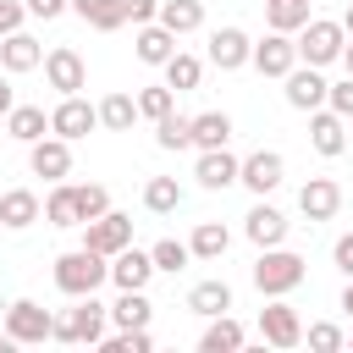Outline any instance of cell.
<instances>
[{
  "mask_svg": "<svg viewBox=\"0 0 353 353\" xmlns=\"http://www.w3.org/2000/svg\"><path fill=\"white\" fill-rule=\"evenodd\" d=\"M188 309L204 314V320H210V314H226V309H232V287H226L221 276H210V281H199V287L188 292Z\"/></svg>",
  "mask_w": 353,
  "mask_h": 353,
  "instance_id": "obj_27",
  "label": "cell"
},
{
  "mask_svg": "<svg viewBox=\"0 0 353 353\" xmlns=\"http://www.w3.org/2000/svg\"><path fill=\"white\" fill-rule=\"evenodd\" d=\"M154 320V303L143 298V287H127L116 303H110V325L116 331H127V325H149Z\"/></svg>",
  "mask_w": 353,
  "mask_h": 353,
  "instance_id": "obj_26",
  "label": "cell"
},
{
  "mask_svg": "<svg viewBox=\"0 0 353 353\" xmlns=\"http://www.w3.org/2000/svg\"><path fill=\"white\" fill-rule=\"evenodd\" d=\"M303 254H292V248H259V259H254V287L265 292V298H287V292H298L303 287Z\"/></svg>",
  "mask_w": 353,
  "mask_h": 353,
  "instance_id": "obj_2",
  "label": "cell"
},
{
  "mask_svg": "<svg viewBox=\"0 0 353 353\" xmlns=\"http://www.w3.org/2000/svg\"><path fill=\"white\" fill-rule=\"evenodd\" d=\"M6 132H11L17 143H33V138H44V132H50V116H44V105H11V110H6Z\"/></svg>",
  "mask_w": 353,
  "mask_h": 353,
  "instance_id": "obj_25",
  "label": "cell"
},
{
  "mask_svg": "<svg viewBox=\"0 0 353 353\" xmlns=\"http://www.w3.org/2000/svg\"><path fill=\"white\" fill-rule=\"evenodd\" d=\"M281 83H287V105H292V110H320V105H325V88H331V83L320 77V66H309V61H298Z\"/></svg>",
  "mask_w": 353,
  "mask_h": 353,
  "instance_id": "obj_13",
  "label": "cell"
},
{
  "mask_svg": "<svg viewBox=\"0 0 353 353\" xmlns=\"http://www.w3.org/2000/svg\"><path fill=\"white\" fill-rule=\"evenodd\" d=\"M94 127H99V105H88L83 94H61V105L50 110V132H55V138H66V143L88 138Z\"/></svg>",
  "mask_w": 353,
  "mask_h": 353,
  "instance_id": "obj_6",
  "label": "cell"
},
{
  "mask_svg": "<svg viewBox=\"0 0 353 353\" xmlns=\"http://www.w3.org/2000/svg\"><path fill=\"white\" fill-rule=\"evenodd\" d=\"M22 6H28V17H44V22L61 17V11H72V0H22Z\"/></svg>",
  "mask_w": 353,
  "mask_h": 353,
  "instance_id": "obj_46",
  "label": "cell"
},
{
  "mask_svg": "<svg viewBox=\"0 0 353 353\" xmlns=\"http://www.w3.org/2000/svg\"><path fill=\"white\" fill-rule=\"evenodd\" d=\"M0 347H11V336H6V331H0Z\"/></svg>",
  "mask_w": 353,
  "mask_h": 353,
  "instance_id": "obj_51",
  "label": "cell"
},
{
  "mask_svg": "<svg viewBox=\"0 0 353 353\" xmlns=\"http://www.w3.org/2000/svg\"><path fill=\"white\" fill-rule=\"evenodd\" d=\"M248 55H254V39L243 28H215L210 33V66L237 72V66H248Z\"/></svg>",
  "mask_w": 353,
  "mask_h": 353,
  "instance_id": "obj_16",
  "label": "cell"
},
{
  "mask_svg": "<svg viewBox=\"0 0 353 353\" xmlns=\"http://www.w3.org/2000/svg\"><path fill=\"white\" fill-rule=\"evenodd\" d=\"M309 143H314V154H325V160H336L342 149H347V121L331 110V105H320V110H309Z\"/></svg>",
  "mask_w": 353,
  "mask_h": 353,
  "instance_id": "obj_14",
  "label": "cell"
},
{
  "mask_svg": "<svg viewBox=\"0 0 353 353\" xmlns=\"http://www.w3.org/2000/svg\"><path fill=\"white\" fill-rule=\"evenodd\" d=\"M342 66H347V77H353V44H342V55H336Z\"/></svg>",
  "mask_w": 353,
  "mask_h": 353,
  "instance_id": "obj_48",
  "label": "cell"
},
{
  "mask_svg": "<svg viewBox=\"0 0 353 353\" xmlns=\"http://www.w3.org/2000/svg\"><path fill=\"white\" fill-rule=\"evenodd\" d=\"M132 243V215H121V210H105V215H94V221H83V248H94V254H116V248H127Z\"/></svg>",
  "mask_w": 353,
  "mask_h": 353,
  "instance_id": "obj_7",
  "label": "cell"
},
{
  "mask_svg": "<svg viewBox=\"0 0 353 353\" xmlns=\"http://www.w3.org/2000/svg\"><path fill=\"white\" fill-rule=\"evenodd\" d=\"M347 347H353V336H347Z\"/></svg>",
  "mask_w": 353,
  "mask_h": 353,
  "instance_id": "obj_52",
  "label": "cell"
},
{
  "mask_svg": "<svg viewBox=\"0 0 353 353\" xmlns=\"http://www.w3.org/2000/svg\"><path fill=\"white\" fill-rule=\"evenodd\" d=\"M259 336H265L270 347H298V342H303V320H298V309H292L287 298H270V303L259 309Z\"/></svg>",
  "mask_w": 353,
  "mask_h": 353,
  "instance_id": "obj_9",
  "label": "cell"
},
{
  "mask_svg": "<svg viewBox=\"0 0 353 353\" xmlns=\"http://www.w3.org/2000/svg\"><path fill=\"white\" fill-rule=\"evenodd\" d=\"M303 342H309L314 353H336V347H347V336H342V325H331V320H314V325L303 331Z\"/></svg>",
  "mask_w": 353,
  "mask_h": 353,
  "instance_id": "obj_41",
  "label": "cell"
},
{
  "mask_svg": "<svg viewBox=\"0 0 353 353\" xmlns=\"http://www.w3.org/2000/svg\"><path fill=\"white\" fill-rule=\"evenodd\" d=\"M265 22L276 33H298L309 22V0H265Z\"/></svg>",
  "mask_w": 353,
  "mask_h": 353,
  "instance_id": "obj_36",
  "label": "cell"
},
{
  "mask_svg": "<svg viewBox=\"0 0 353 353\" xmlns=\"http://www.w3.org/2000/svg\"><path fill=\"white\" fill-rule=\"evenodd\" d=\"M72 11L88 22V28H99V33H116L121 22H127V11H121V0H72Z\"/></svg>",
  "mask_w": 353,
  "mask_h": 353,
  "instance_id": "obj_29",
  "label": "cell"
},
{
  "mask_svg": "<svg viewBox=\"0 0 353 353\" xmlns=\"http://www.w3.org/2000/svg\"><path fill=\"white\" fill-rule=\"evenodd\" d=\"M99 347H105V353H149L154 336H149V325H127V331H116V336H99Z\"/></svg>",
  "mask_w": 353,
  "mask_h": 353,
  "instance_id": "obj_39",
  "label": "cell"
},
{
  "mask_svg": "<svg viewBox=\"0 0 353 353\" xmlns=\"http://www.w3.org/2000/svg\"><path fill=\"white\" fill-rule=\"evenodd\" d=\"M325 105L342 116V121H353V77H342V83H331L325 88Z\"/></svg>",
  "mask_w": 353,
  "mask_h": 353,
  "instance_id": "obj_42",
  "label": "cell"
},
{
  "mask_svg": "<svg viewBox=\"0 0 353 353\" xmlns=\"http://www.w3.org/2000/svg\"><path fill=\"white\" fill-rule=\"evenodd\" d=\"M226 243H232V232H226L221 221H199V226H193V237H188L193 259H221V254H226Z\"/></svg>",
  "mask_w": 353,
  "mask_h": 353,
  "instance_id": "obj_33",
  "label": "cell"
},
{
  "mask_svg": "<svg viewBox=\"0 0 353 353\" xmlns=\"http://www.w3.org/2000/svg\"><path fill=\"white\" fill-rule=\"evenodd\" d=\"M121 11H127V22H132V28H143V22H154L160 0H121Z\"/></svg>",
  "mask_w": 353,
  "mask_h": 353,
  "instance_id": "obj_43",
  "label": "cell"
},
{
  "mask_svg": "<svg viewBox=\"0 0 353 353\" xmlns=\"http://www.w3.org/2000/svg\"><path fill=\"white\" fill-rule=\"evenodd\" d=\"M0 66H6V72H33V66H44V44L17 28V33L0 39Z\"/></svg>",
  "mask_w": 353,
  "mask_h": 353,
  "instance_id": "obj_21",
  "label": "cell"
},
{
  "mask_svg": "<svg viewBox=\"0 0 353 353\" xmlns=\"http://www.w3.org/2000/svg\"><path fill=\"white\" fill-rule=\"evenodd\" d=\"M105 281H110V259H105V254H94V248H66V254L55 259V287H61L66 298L99 292Z\"/></svg>",
  "mask_w": 353,
  "mask_h": 353,
  "instance_id": "obj_1",
  "label": "cell"
},
{
  "mask_svg": "<svg viewBox=\"0 0 353 353\" xmlns=\"http://www.w3.org/2000/svg\"><path fill=\"white\" fill-rule=\"evenodd\" d=\"M44 221H50V226H83V215H77V188H72V182H55V188H50Z\"/></svg>",
  "mask_w": 353,
  "mask_h": 353,
  "instance_id": "obj_28",
  "label": "cell"
},
{
  "mask_svg": "<svg viewBox=\"0 0 353 353\" xmlns=\"http://www.w3.org/2000/svg\"><path fill=\"white\" fill-rule=\"evenodd\" d=\"M281 176H287V160L276 154V149H254L248 160H237V182L248 188V193H276L281 188Z\"/></svg>",
  "mask_w": 353,
  "mask_h": 353,
  "instance_id": "obj_8",
  "label": "cell"
},
{
  "mask_svg": "<svg viewBox=\"0 0 353 353\" xmlns=\"http://www.w3.org/2000/svg\"><path fill=\"white\" fill-rule=\"evenodd\" d=\"M154 143H160V149H193V116L165 110V116L154 121Z\"/></svg>",
  "mask_w": 353,
  "mask_h": 353,
  "instance_id": "obj_32",
  "label": "cell"
},
{
  "mask_svg": "<svg viewBox=\"0 0 353 353\" xmlns=\"http://www.w3.org/2000/svg\"><path fill=\"white\" fill-rule=\"evenodd\" d=\"M105 325H110V309H105L94 292H83V298H77L66 314H55V331H50V342H88V347H99Z\"/></svg>",
  "mask_w": 353,
  "mask_h": 353,
  "instance_id": "obj_3",
  "label": "cell"
},
{
  "mask_svg": "<svg viewBox=\"0 0 353 353\" xmlns=\"http://www.w3.org/2000/svg\"><path fill=\"white\" fill-rule=\"evenodd\" d=\"M342 28H347V39H353V6H347V11H342Z\"/></svg>",
  "mask_w": 353,
  "mask_h": 353,
  "instance_id": "obj_50",
  "label": "cell"
},
{
  "mask_svg": "<svg viewBox=\"0 0 353 353\" xmlns=\"http://www.w3.org/2000/svg\"><path fill=\"white\" fill-rule=\"evenodd\" d=\"M254 66H259V77H287L292 66H298V44H292V33H265L259 44H254V55H248Z\"/></svg>",
  "mask_w": 353,
  "mask_h": 353,
  "instance_id": "obj_12",
  "label": "cell"
},
{
  "mask_svg": "<svg viewBox=\"0 0 353 353\" xmlns=\"http://www.w3.org/2000/svg\"><path fill=\"white\" fill-rule=\"evenodd\" d=\"M72 188H77V215H83V221H94V215L110 210V193H105L99 182H72Z\"/></svg>",
  "mask_w": 353,
  "mask_h": 353,
  "instance_id": "obj_40",
  "label": "cell"
},
{
  "mask_svg": "<svg viewBox=\"0 0 353 353\" xmlns=\"http://www.w3.org/2000/svg\"><path fill=\"white\" fill-rule=\"evenodd\" d=\"M154 22L171 28L176 39H182V33H199V28H204V0H160Z\"/></svg>",
  "mask_w": 353,
  "mask_h": 353,
  "instance_id": "obj_24",
  "label": "cell"
},
{
  "mask_svg": "<svg viewBox=\"0 0 353 353\" xmlns=\"http://www.w3.org/2000/svg\"><path fill=\"white\" fill-rule=\"evenodd\" d=\"M331 265H336L342 276H353V232H342V237H336V248H331Z\"/></svg>",
  "mask_w": 353,
  "mask_h": 353,
  "instance_id": "obj_45",
  "label": "cell"
},
{
  "mask_svg": "<svg viewBox=\"0 0 353 353\" xmlns=\"http://www.w3.org/2000/svg\"><path fill=\"white\" fill-rule=\"evenodd\" d=\"M287 226H292V221H287L276 204H265V199L243 215V232H248V243H254V248H276V243H287Z\"/></svg>",
  "mask_w": 353,
  "mask_h": 353,
  "instance_id": "obj_15",
  "label": "cell"
},
{
  "mask_svg": "<svg viewBox=\"0 0 353 353\" xmlns=\"http://www.w3.org/2000/svg\"><path fill=\"white\" fill-rule=\"evenodd\" d=\"M50 331H55V314H50L44 303L17 298V303L6 309V336H11L17 347H39V342H50Z\"/></svg>",
  "mask_w": 353,
  "mask_h": 353,
  "instance_id": "obj_5",
  "label": "cell"
},
{
  "mask_svg": "<svg viewBox=\"0 0 353 353\" xmlns=\"http://www.w3.org/2000/svg\"><path fill=\"white\" fill-rule=\"evenodd\" d=\"M132 50H138V61H143V66H165V61L176 55V33H171V28H160V22H143V28H138V39H132Z\"/></svg>",
  "mask_w": 353,
  "mask_h": 353,
  "instance_id": "obj_22",
  "label": "cell"
},
{
  "mask_svg": "<svg viewBox=\"0 0 353 353\" xmlns=\"http://www.w3.org/2000/svg\"><path fill=\"white\" fill-rule=\"evenodd\" d=\"M248 342V331L232 320V314H210V325H204V336H199V353H237Z\"/></svg>",
  "mask_w": 353,
  "mask_h": 353,
  "instance_id": "obj_23",
  "label": "cell"
},
{
  "mask_svg": "<svg viewBox=\"0 0 353 353\" xmlns=\"http://www.w3.org/2000/svg\"><path fill=\"white\" fill-rule=\"evenodd\" d=\"M22 17H28V6H22V0H0V39H6V33H17V28H22Z\"/></svg>",
  "mask_w": 353,
  "mask_h": 353,
  "instance_id": "obj_44",
  "label": "cell"
},
{
  "mask_svg": "<svg viewBox=\"0 0 353 353\" xmlns=\"http://www.w3.org/2000/svg\"><path fill=\"white\" fill-rule=\"evenodd\" d=\"M132 99H138V116H149V121H160L165 110H176V88H165V83H149Z\"/></svg>",
  "mask_w": 353,
  "mask_h": 353,
  "instance_id": "obj_37",
  "label": "cell"
},
{
  "mask_svg": "<svg viewBox=\"0 0 353 353\" xmlns=\"http://www.w3.org/2000/svg\"><path fill=\"white\" fill-rule=\"evenodd\" d=\"M176 204H182L176 176H149V182H143V210H149V215H171Z\"/></svg>",
  "mask_w": 353,
  "mask_h": 353,
  "instance_id": "obj_35",
  "label": "cell"
},
{
  "mask_svg": "<svg viewBox=\"0 0 353 353\" xmlns=\"http://www.w3.org/2000/svg\"><path fill=\"white\" fill-rule=\"evenodd\" d=\"M149 259H154V270H171V276H176V270H188L193 248H188V243H176V237H160V243L149 248Z\"/></svg>",
  "mask_w": 353,
  "mask_h": 353,
  "instance_id": "obj_38",
  "label": "cell"
},
{
  "mask_svg": "<svg viewBox=\"0 0 353 353\" xmlns=\"http://www.w3.org/2000/svg\"><path fill=\"white\" fill-rule=\"evenodd\" d=\"M298 210H303L309 221H331V215L342 210V188H336L331 176H309V182L298 188Z\"/></svg>",
  "mask_w": 353,
  "mask_h": 353,
  "instance_id": "obj_19",
  "label": "cell"
},
{
  "mask_svg": "<svg viewBox=\"0 0 353 353\" xmlns=\"http://www.w3.org/2000/svg\"><path fill=\"white\" fill-rule=\"evenodd\" d=\"M342 309L353 314V276H347V287H342Z\"/></svg>",
  "mask_w": 353,
  "mask_h": 353,
  "instance_id": "obj_49",
  "label": "cell"
},
{
  "mask_svg": "<svg viewBox=\"0 0 353 353\" xmlns=\"http://www.w3.org/2000/svg\"><path fill=\"white\" fill-rule=\"evenodd\" d=\"M149 276H154V259H149V248H116L110 254V281H116V292H127V287H149Z\"/></svg>",
  "mask_w": 353,
  "mask_h": 353,
  "instance_id": "obj_17",
  "label": "cell"
},
{
  "mask_svg": "<svg viewBox=\"0 0 353 353\" xmlns=\"http://www.w3.org/2000/svg\"><path fill=\"white\" fill-rule=\"evenodd\" d=\"M199 77H204V61H199V55H188V50H176V55L165 61V88H176V94H188V88H199Z\"/></svg>",
  "mask_w": 353,
  "mask_h": 353,
  "instance_id": "obj_34",
  "label": "cell"
},
{
  "mask_svg": "<svg viewBox=\"0 0 353 353\" xmlns=\"http://www.w3.org/2000/svg\"><path fill=\"white\" fill-rule=\"evenodd\" d=\"M226 138H232V116H226V110L193 116V149H221Z\"/></svg>",
  "mask_w": 353,
  "mask_h": 353,
  "instance_id": "obj_31",
  "label": "cell"
},
{
  "mask_svg": "<svg viewBox=\"0 0 353 353\" xmlns=\"http://www.w3.org/2000/svg\"><path fill=\"white\" fill-rule=\"evenodd\" d=\"M11 105H17V94H11V83H6V77H0V116H6V110H11Z\"/></svg>",
  "mask_w": 353,
  "mask_h": 353,
  "instance_id": "obj_47",
  "label": "cell"
},
{
  "mask_svg": "<svg viewBox=\"0 0 353 353\" xmlns=\"http://www.w3.org/2000/svg\"><path fill=\"white\" fill-rule=\"evenodd\" d=\"M298 61H309V66H331L336 55H342V44H347V28L342 22H331V17H309L303 28H298Z\"/></svg>",
  "mask_w": 353,
  "mask_h": 353,
  "instance_id": "obj_4",
  "label": "cell"
},
{
  "mask_svg": "<svg viewBox=\"0 0 353 353\" xmlns=\"http://www.w3.org/2000/svg\"><path fill=\"white\" fill-rule=\"evenodd\" d=\"M28 165H33V176H44V182H66V171H72V143L55 138V132H44V138L28 143Z\"/></svg>",
  "mask_w": 353,
  "mask_h": 353,
  "instance_id": "obj_11",
  "label": "cell"
},
{
  "mask_svg": "<svg viewBox=\"0 0 353 353\" xmlns=\"http://www.w3.org/2000/svg\"><path fill=\"white\" fill-rule=\"evenodd\" d=\"M193 176H199V188H210V193H221V188H232L237 182V154L221 143V149H199V165H193Z\"/></svg>",
  "mask_w": 353,
  "mask_h": 353,
  "instance_id": "obj_18",
  "label": "cell"
},
{
  "mask_svg": "<svg viewBox=\"0 0 353 353\" xmlns=\"http://www.w3.org/2000/svg\"><path fill=\"white\" fill-rule=\"evenodd\" d=\"M132 121H138V99H132V94H105V99H99V127L132 132Z\"/></svg>",
  "mask_w": 353,
  "mask_h": 353,
  "instance_id": "obj_30",
  "label": "cell"
},
{
  "mask_svg": "<svg viewBox=\"0 0 353 353\" xmlns=\"http://www.w3.org/2000/svg\"><path fill=\"white\" fill-rule=\"evenodd\" d=\"M44 83H50L55 94H83V88H88V66H83V55H77L72 44L50 50V55H44Z\"/></svg>",
  "mask_w": 353,
  "mask_h": 353,
  "instance_id": "obj_10",
  "label": "cell"
},
{
  "mask_svg": "<svg viewBox=\"0 0 353 353\" xmlns=\"http://www.w3.org/2000/svg\"><path fill=\"white\" fill-rule=\"evenodd\" d=\"M39 210H44V204H39L33 188H6V193H0V226H6V232H28V226L39 221Z\"/></svg>",
  "mask_w": 353,
  "mask_h": 353,
  "instance_id": "obj_20",
  "label": "cell"
}]
</instances>
